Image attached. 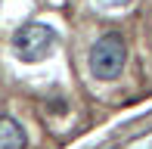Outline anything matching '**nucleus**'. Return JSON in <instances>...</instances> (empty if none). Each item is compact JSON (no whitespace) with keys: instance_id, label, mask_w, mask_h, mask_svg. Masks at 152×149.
Here are the masks:
<instances>
[{"instance_id":"f257e3e1","label":"nucleus","mask_w":152,"mask_h":149,"mask_svg":"<svg viewBox=\"0 0 152 149\" xmlns=\"http://www.w3.org/2000/svg\"><path fill=\"white\" fill-rule=\"evenodd\" d=\"M124 62H127V44L118 31L102 34L90 47V56H87V69L96 81H115L124 72Z\"/></svg>"},{"instance_id":"20e7f679","label":"nucleus","mask_w":152,"mask_h":149,"mask_svg":"<svg viewBox=\"0 0 152 149\" xmlns=\"http://www.w3.org/2000/svg\"><path fill=\"white\" fill-rule=\"evenodd\" d=\"M130 0H102V6H112V9H121V6H127Z\"/></svg>"},{"instance_id":"7ed1b4c3","label":"nucleus","mask_w":152,"mask_h":149,"mask_svg":"<svg viewBox=\"0 0 152 149\" xmlns=\"http://www.w3.org/2000/svg\"><path fill=\"white\" fill-rule=\"evenodd\" d=\"M28 146V134L16 118L0 115V149H25Z\"/></svg>"},{"instance_id":"f03ea898","label":"nucleus","mask_w":152,"mask_h":149,"mask_svg":"<svg viewBox=\"0 0 152 149\" xmlns=\"http://www.w3.org/2000/svg\"><path fill=\"white\" fill-rule=\"evenodd\" d=\"M56 28L47 22H25L22 28H16V34H12V53H16L19 62H44L47 56L53 53V47H56Z\"/></svg>"}]
</instances>
